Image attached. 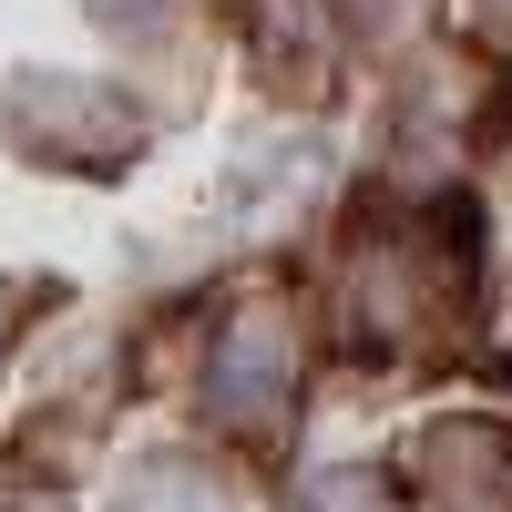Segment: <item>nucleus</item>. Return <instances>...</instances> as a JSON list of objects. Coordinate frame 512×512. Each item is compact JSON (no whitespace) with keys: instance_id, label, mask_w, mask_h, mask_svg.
<instances>
[{"instance_id":"f257e3e1","label":"nucleus","mask_w":512,"mask_h":512,"mask_svg":"<svg viewBox=\"0 0 512 512\" xmlns=\"http://www.w3.org/2000/svg\"><path fill=\"white\" fill-rule=\"evenodd\" d=\"M461 308V256L431 226H359L349 267H338V318H349V349L369 359H420Z\"/></svg>"},{"instance_id":"f03ea898","label":"nucleus","mask_w":512,"mask_h":512,"mask_svg":"<svg viewBox=\"0 0 512 512\" xmlns=\"http://www.w3.org/2000/svg\"><path fill=\"white\" fill-rule=\"evenodd\" d=\"M297 379H308V318L287 297H246L205 349V410L226 431H277L297 410Z\"/></svg>"},{"instance_id":"7ed1b4c3","label":"nucleus","mask_w":512,"mask_h":512,"mask_svg":"<svg viewBox=\"0 0 512 512\" xmlns=\"http://www.w3.org/2000/svg\"><path fill=\"white\" fill-rule=\"evenodd\" d=\"M11 144H41L52 164H82V175H113L123 154L144 144V113L113 93V82H82V72H41L11 93Z\"/></svg>"},{"instance_id":"20e7f679","label":"nucleus","mask_w":512,"mask_h":512,"mask_svg":"<svg viewBox=\"0 0 512 512\" xmlns=\"http://www.w3.org/2000/svg\"><path fill=\"white\" fill-rule=\"evenodd\" d=\"M410 472L431 492V512H512V420H492V410L420 420Z\"/></svg>"},{"instance_id":"39448f33","label":"nucleus","mask_w":512,"mask_h":512,"mask_svg":"<svg viewBox=\"0 0 512 512\" xmlns=\"http://www.w3.org/2000/svg\"><path fill=\"white\" fill-rule=\"evenodd\" d=\"M113 512H226V482L205 472L195 451H144L123 472V502Z\"/></svg>"},{"instance_id":"423d86ee","label":"nucleus","mask_w":512,"mask_h":512,"mask_svg":"<svg viewBox=\"0 0 512 512\" xmlns=\"http://www.w3.org/2000/svg\"><path fill=\"white\" fill-rule=\"evenodd\" d=\"M297 512H400V502H390L379 472H318L308 492H297Z\"/></svg>"},{"instance_id":"0eeeda50","label":"nucleus","mask_w":512,"mask_h":512,"mask_svg":"<svg viewBox=\"0 0 512 512\" xmlns=\"http://www.w3.org/2000/svg\"><path fill=\"white\" fill-rule=\"evenodd\" d=\"M472 31L492 41V52H512V0H472Z\"/></svg>"},{"instance_id":"6e6552de","label":"nucleus","mask_w":512,"mask_h":512,"mask_svg":"<svg viewBox=\"0 0 512 512\" xmlns=\"http://www.w3.org/2000/svg\"><path fill=\"white\" fill-rule=\"evenodd\" d=\"M21 512H62V502H52V492H21Z\"/></svg>"}]
</instances>
